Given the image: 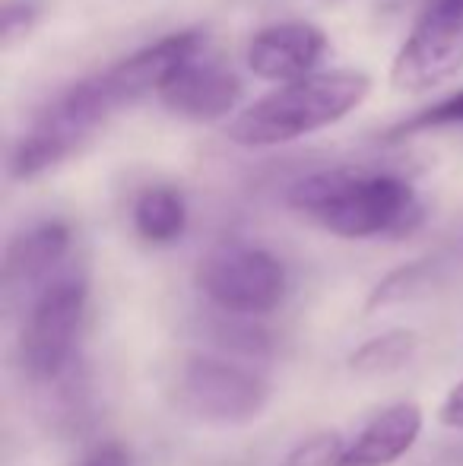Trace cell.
<instances>
[{
	"mask_svg": "<svg viewBox=\"0 0 463 466\" xmlns=\"http://www.w3.org/2000/svg\"><path fill=\"white\" fill-rule=\"evenodd\" d=\"M463 124V89L460 93L445 96L441 102L428 105V108L416 111L413 117L394 124V127L384 134V140H407L416 134H428V130H441V127H458Z\"/></svg>",
	"mask_w": 463,
	"mask_h": 466,
	"instance_id": "5bb4252c",
	"label": "cell"
},
{
	"mask_svg": "<svg viewBox=\"0 0 463 466\" xmlns=\"http://www.w3.org/2000/svg\"><path fill=\"white\" fill-rule=\"evenodd\" d=\"M197 289L232 318H260L279 308L286 295V267L267 248L216 245L197 264Z\"/></svg>",
	"mask_w": 463,
	"mask_h": 466,
	"instance_id": "8992f818",
	"label": "cell"
},
{
	"mask_svg": "<svg viewBox=\"0 0 463 466\" xmlns=\"http://www.w3.org/2000/svg\"><path fill=\"white\" fill-rule=\"evenodd\" d=\"M204 38L206 35L200 29H181L175 35L159 38V42L146 45L124 61L70 86L55 102L45 105L42 115L67 134H74L80 143H86L115 111L153 93L159 96L166 83L204 51Z\"/></svg>",
	"mask_w": 463,
	"mask_h": 466,
	"instance_id": "7a4b0ae2",
	"label": "cell"
},
{
	"mask_svg": "<svg viewBox=\"0 0 463 466\" xmlns=\"http://www.w3.org/2000/svg\"><path fill=\"white\" fill-rule=\"evenodd\" d=\"M463 70V0H428L390 64V86L428 93Z\"/></svg>",
	"mask_w": 463,
	"mask_h": 466,
	"instance_id": "52a82bcc",
	"label": "cell"
},
{
	"mask_svg": "<svg viewBox=\"0 0 463 466\" xmlns=\"http://www.w3.org/2000/svg\"><path fill=\"white\" fill-rule=\"evenodd\" d=\"M74 245V232L67 222L48 219L38 226L19 232L16 238L6 245L4 258V289L10 299H23V295L42 292L57 277L55 270L64 264Z\"/></svg>",
	"mask_w": 463,
	"mask_h": 466,
	"instance_id": "9c48e42d",
	"label": "cell"
},
{
	"mask_svg": "<svg viewBox=\"0 0 463 466\" xmlns=\"http://www.w3.org/2000/svg\"><path fill=\"white\" fill-rule=\"evenodd\" d=\"M134 228L149 245H172L187 228L185 197L175 187H146L134 200Z\"/></svg>",
	"mask_w": 463,
	"mask_h": 466,
	"instance_id": "7c38bea8",
	"label": "cell"
},
{
	"mask_svg": "<svg viewBox=\"0 0 463 466\" xmlns=\"http://www.w3.org/2000/svg\"><path fill=\"white\" fill-rule=\"evenodd\" d=\"M80 466H134L130 463V451L117 441H102L89 451L80 461Z\"/></svg>",
	"mask_w": 463,
	"mask_h": 466,
	"instance_id": "ac0fdd59",
	"label": "cell"
},
{
	"mask_svg": "<svg viewBox=\"0 0 463 466\" xmlns=\"http://www.w3.org/2000/svg\"><path fill=\"white\" fill-rule=\"evenodd\" d=\"M89 289L80 277H57L32 299L19 333V369L35 387H48L74 362L76 333Z\"/></svg>",
	"mask_w": 463,
	"mask_h": 466,
	"instance_id": "5b68a950",
	"label": "cell"
},
{
	"mask_svg": "<svg viewBox=\"0 0 463 466\" xmlns=\"http://www.w3.org/2000/svg\"><path fill=\"white\" fill-rule=\"evenodd\" d=\"M432 260H422V264H413V267H403V270L390 273L384 282H377V289L371 292L368 299V311H377L384 305H394V301H403V299H413L416 292L432 282Z\"/></svg>",
	"mask_w": 463,
	"mask_h": 466,
	"instance_id": "9a60e30c",
	"label": "cell"
},
{
	"mask_svg": "<svg viewBox=\"0 0 463 466\" xmlns=\"http://www.w3.org/2000/svg\"><path fill=\"white\" fill-rule=\"evenodd\" d=\"M371 80L362 70H327L273 89L229 121L226 134L238 147H279L343 121L368 98Z\"/></svg>",
	"mask_w": 463,
	"mask_h": 466,
	"instance_id": "3957f363",
	"label": "cell"
},
{
	"mask_svg": "<svg viewBox=\"0 0 463 466\" xmlns=\"http://www.w3.org/2000/svg\"><path fill=\"white\" fill-rule=\"evenodd\" d=\"M343 438L337 431H321V435H311L286 457L283 466H337L343 457Z\"/></svg>",
	"mask_w": 463,
	"mask_h": 466,
	"instance_id": "2e32d148",
	"label": "cell"
},
{
	"mask_svg": "<svg viewBox=\"0 0 463 466\" xmlns=\"http://www.w3.org/2000/svg\"><path fill=\"white\" fill-rule=\"evenodd\" d=\"M45 13V0H6L4 4V16H0V25H4V45H16L32 25L42 19Z\"/></svg>",
	"mask_w": 463,
	"mask_h": 466,
	"instance_id": "e0dca14e",
	"label": "cell"
},
{
	"mask_svg": "<svg viewBox=\"0 0 463 466\" xmlns=\"http://www.w3.org/2000/svg\"><path fill=\"white\" fill-rule=\"evenodd\" d=\"M166 390L185 416L223 429L260 419L273 393L260 374L200 352H187L172 365Z\"/></svg>",
	"mask_w": 463,
	"mask_h": 466,
	"instance_id": "277c9868",
	"label": "cell"
},
{
	"mask_svg": "<svg viewBox=\"0 0 463 466\" xmlns=\"http://www.w3.org/2000/svg\"><path fill=\"white\" fill-rule=\"evenodd\" d=\"M438 422L445 425V429L463 431V380H458V384L448 390V397L441 400Z\"/></svg>",
	"mask_w": 463,
	"mask_h": 466,
	"instance_id": "d6986e66",
	"label": "cell"
},
{
	"mask_svg": "<svg viewBox=\"0 0 463 466\" xmlns=\"http://www.w3.org/2000/svg\"><path fill=\"white\" fill-rule=\"evenodd\" d=\"M238 96L241 83L235 70L206 57L204 51L187 61L159 93L162 105L187 121H219L235 108Z\"/></svg>",
	"mask_w": 463,
	"mask_h": 466,
	"instance_id": "30bf717a",
	"label": "cell"
},
{
	"mask_svg": "<svg viewBox=\"0 0 463 466\" xmlns=\"http://www.w3.org/2000/svg\"><path fill=\"white\" fill-rule=\"evenodd\" d=\"M289 207L337 238H400L422 219L419 194L403 175L377 168H321L298 178Z\"/></svg>",
	"mask_w": 463,
	"mask_h": 466,
	"instance_id": "6da1fadb",
	"label": "cell"
},
{
	"mask_svg": "<svg viewBox=\"0 0 463 466\" xmlns=\"http://www.w3.org/2000/svg\"><path fill=\"white\" fill-rule=\"evenodd\" d=\"M327 55V35L311 23H273L247 42V67L273 83H298L315 76Z\"/></svg>",
	"mask_w": 463,
	"mask_h": 466,
	"instance_id": "ba28073f",
	"label": "cell"
},
{
	"mask_svg": "<svg viewBox=\"0 0 463 466\" xmlns=\"http://www.w3.org/2000/svg\"><path fill=\"white\" fill-rule=\"evenodd\" d=\"M419 350V337L407 327L397 330L377 333V337L365 339L356 352L349 356V369L362 378H381V374H394L403 365H409V359Z\"/></svg>",
	"mask_w": 463,
	"mask_h": 466,
	"instance_id": "4fadbf2b",
	"label": "cell"
},
{
	"mask_svg": "<svg viewBox=\"0 0 463 466\" xmlns=\"http://www.w3.org/2000/svg\"><path fill=\"white\" fill-rule=\"evenodd\" d=\"M422 431V410L416 403H394L381 410L356 441L343 451L337 466H394L413 451Z\"/></svg>",
	"mask_w": 463,
	"mask_h": 466,
	"instance_id": "8fae6325",
	"label": "cell"
}]
</instances>
